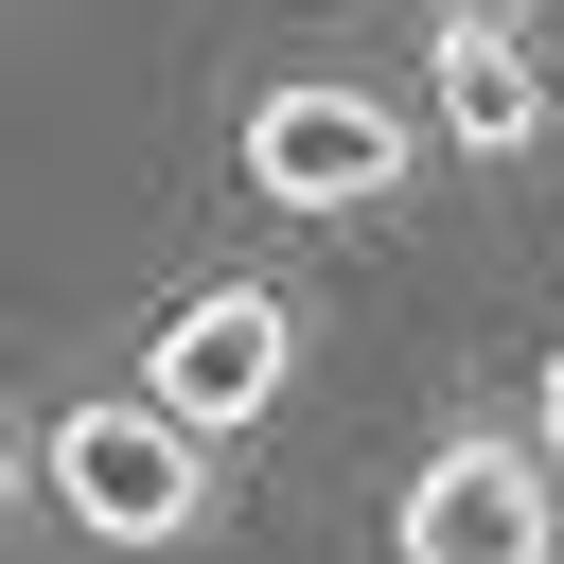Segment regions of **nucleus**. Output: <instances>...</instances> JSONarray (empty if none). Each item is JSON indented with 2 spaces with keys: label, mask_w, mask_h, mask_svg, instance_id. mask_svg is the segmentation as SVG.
<instances>
[{
  "label": "nucleus",
  "mask_w": 564,
  "mask_h": 564,
  "mask_svg": "<svg viewBox=\"0 0 564 564\" xmlns=\"http://www.w3.org/2000/svg\"><path fill=\"white\" fill-rule=\"evenodd\" d=\"M529 441H546V476H564V335H546V370H529Z\"/></svg>",
  "instance_id": "nucleus-6"
},
{
  "label": "nucleus",
  "mask_w": 564,
  "mask_h": 564,
  "mask_svg": "<svg viewBox=\"0 0 564 564\" xmlns=\"http://www.w3.org/2000/svg\"><path fill=\"white\" fill-rule=\"evenodd\" d=\"M405 176H423V106H388L352 70H282L247 106V194L264 212H388Z\"/></svg>",
  "instance_id": "nucleus-2"
},
{
  "label": "nucleus",
  "mask_w": 564,
  "mask_h": 564,
  "mask_svg": "<svg viewBox=\"0 0 564 564\" xmlns=\"http://www.w3.org/2000/svg\"><path fill=\"white\" fill-rule=\"evenodd\" d=\"M388 546H405V564H546V546H564L546 441H529V423H441L423 476L388 494Z\"/></svg>",
  "instance_id": "nucleus-3"
},
{
  "label": "nucleus",
  "mask_w": 564,
  "mask_h": 564,
  "mask_svg": "<svg viewBox=\"0 0 564 564\" xmlns=\"http://www.w3.org/2000/svg\"><path fill=\"white\" fill-rule=\"evenodd\" d=\"M0 529H18V423H0Z\"/></svg>",
  "instance_id": "nucleus-7"
},
{
  "label": "nucleus",
  "mask_w": 564,
  "mask_h": 564,
  "mask_svg": "<svg viewBox=\"0 0 564 564\" xmlns=\"http://www.w3.org/2000/svg\"><path fill=\"white\" fill-rule=\"evenodd\" d=\"M141 388H159L194 441H247V423L300 388V300H282V282H194V300L141 335Z\"/></svg>",
  "instance_id": "nucleus-4"
},
{
  "label": "nucleus",
  "mask_w": 564,
  "mask_h": 564,
  "mask_svg": "<svg viewBox=\"0 0 564 564\" xmlns=\"http://www.w3.org/2000/svg\"><path fill=\"white\" fill-rule=\"evenodd\" d=\"M35 494L88 529V546H194L212 529V441L159 405V388H88V405H53L35 423Z\"/></svg>",
  "instance_id": "nucleus-1"
},
{
  "label": "nucleus",
  "mask_w": 564,
  "mask_h": 564,
  "mask_svg": "<svg viewBox=\"0 0 564 564\" xmlns=\"http://www.w3.org/2000/svg\"><path fill=\"white\" fill-rule=\"evenodd\" d=\"M423 123L458 159H529L546 141V53L511 35V0H441V53H423Z\"/></svg>",
  "instance_id": "nucleus-5"
}]
</instances>
